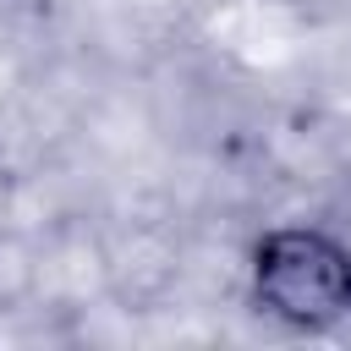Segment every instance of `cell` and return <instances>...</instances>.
<instances>
[{"label":"cell","mask_w":351,"mask_h":351,"mask_svg":"<svg viewBox=\"0 0 351 351\" xmlns=\"http://www.w3.org/2000/svg\"><path fill=\"white\" fill-rule=\"evenodd\" d=\"M252 302L291 329L351 318V247L318 225H274L252 247Z\"/></svg>","instance_id":"6da1fadb"}]
</instances>
